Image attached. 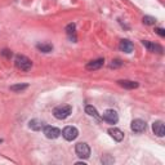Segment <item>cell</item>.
<instances>
[{
	"label": "cell",
	"instance_id": "8",
	"mask_svg": "<svg viewBox=\"0 0 165 165\" xmlns=\"http://www.w3.org/2000/svg\"><path fill=\"white\" fill-rule=\"evenodd\" d=\"M152 130L158 137H164L165 135V127L163 121H155L152 124Z\"/></svg>",
	"mask_w": 165,
	"mask_h": 165
},
{
	"label": "cell",
	"instance_id": "20",
	"mask_svg": "<svg viewBox=\"0 0 165 165\" xmlns=\"http://www.w3.org/2000/svg\"><path fill=\"white\" fill-rule=\"evenodd\" d=\"M123 63H121V61L120 60H115V61H112V63L110 65V67H112V69H115V67H119V66H121Z\"/></svg>",
	"mask_w": 165,
	"mask_h": 165
},
{
	"label": "cell",
	"instance_id": "15",
	"mask_svg": "<svg viewBox=\"0 0 165 165\" xmlns=\"http://www.w3.org/2000/svg\"><path fill=\"white\" fill-rule=\"evenodd\" d=\"M43 127H44L43 121L37 120V119H34V120H31V121H30V128H31V129H34V130H40Z\"/></svg>",
	"mask_w": 165,
	"mask_h": 165
},
{
	"label": "cell",
	"instance_id": "21",
	"mask_svg": "<svg viewBox=\"0 0 165 165\" xmlns=\"http://www.w3.org/2000/svg\"><path fill=\"white\" fill-rule=\"evenodd\" d=\"M155 31H156V32H158V34H159L160 36H163V37L165 36V30H164V28H161V27H158V28H155Z\"/></svg>",
	"mask_w": 165,
	"mask_h": 165
},
{
	"label": "cell",
	"instance_id": "22",
	"mask_svg": "<svg viewBox=\"0 0 165 165\" xmlns=\"http://www.w3.org/2000/svg\"><path fill=\"white\" fill-rule=\"evenodd\" d=\"M3 56L8 57V58H11V57H12V52L8 51V49H4V51H3Z\"/></svg>",
	"mask_w": 165,
	"mask_h": 165
},
{
	"label": "cell",
	"instance_id": "6",
	"mask_svg": "<svg viewBox=\"0 0 165 165\" xmlns=\"http://www.w3.org/2000/svg\"><path fill=\"white\" fill-rule=\"evenodd\" d=\"M44 134L46 138L49 139H56L61 135V130L58 128H54V127H51V125H46V127L44 128Z\"/></svg>",
	"mask_w": 165,
	"mask_h": 165
},
{
	"label": "cell",
	"instance_id": "17",
	"mask_svg": "<svg viewBox=\"0 0 165 165\" xmlns=\"http://www.w3.org/2000/svg\"><path fill=\"white\" fill-rule=\"evenodd\" d=\"M143 23H144V25H148V26L155 25V23H156V18H155V17H151V16H144V17H143Z\"/></svg>",
	"mask_w": 165,
	"mask_h": 165
},
{
	"label": "cell",
	"instance_id": "10",
	"mask_svg": "<svg viewBox=\"0 0 165 165\" xmlns=\"http://www.w3.org/2000/svg\"><path fill=\"white\" fill-rule=\"evenodd\" d=\"M142 44L144 45L148 49V52H156V53H163V46L159 45V44H155V43H151V41H147V40H143Z\"/></svg>",
	"mask_w": 165,
	"mask_h": 165
},
{
	"label": "cell",
	"instance_id": "9",
	"mask_svg": "<svg viewBox=\"0 0 165 165\" xmlns=\"http://www.w3.org/2000/svg\"><path fill=\"white\" fill-rule=\"evenodd\" d=\"M104 63V60L103 58H98V60H94V61H90L88 62V65H86V70H89V71H94V70H98L101 69V67L103 66Z\"/></svg>",
	"mask_w": 165,
	"mask_h": 165
},
{
	"label": "cell",
	"instance_id": "5",
	"mask_svg": "<svg viewBox=\"0 0 165 165\" xmlns=\"http://www.w3.org/2000/svg\"><path fill=\"white\" fill-rule=\"evenodd\" d=\"M62 135L67 141H74V139H76L77 135H79V130H77L75 127H66L62 130Z\"/></svg>",
	"mask_w": 165,
	"mask_h": 165
},
{
	"label": "cell",
	"instance_id": "14",
	"mask_svg": "<svg viewBox=\"0 0 165 165\" xmlns=\"http://www.w3.org/2000/svg\"><path fill=\"white\" fill-rule=\"evenodd\" d=\"M37 49L43 53H49L53 51V45L48 44V43H40V44H37Z\"/></svg>",
	"mask_w": 165,
	"mask_h": 165
},
{
	"label": "cell",
	"instance_id": "7",
	"mask_svg": "<svg viewBox=\"0 0 165 165\" xmlns=\"http://www.w3.org/2000/svg\"><path fill=\"white\" fill-rule=\"evenodd\" d=\"M146 127H147L146 121H143L141 119L133 120L132 121V125H130V128H132V130L134 133H142V132H144V130H146Z\"/></svg>",
	"mask_w": 165,
	"mask_h": 165
},
{
	"label": "cell",
	"instance_id": "3",
	"mask_svg": "<svg viewBox=\"0 0 165 165\" xmlns=\"http://www.w3.org/2000/svg\"><path fill=\"white\" fill-rule=\"evenodd\" d=\"M75 151H76V155L80 159H88L90 156V147L86 143H83V142L77 143L76 147H75Z\"/></svg>",
	"mask_w": 165,
	"mask_h": 165
},
{
	"label": "cell",
	"instance_id": "18",
	"mask_svg": "<svg viewBox=\"0 0 165 165\" xmlns=\"http://www.w3.org/2000/svg\"><path fill=\"white\" fill-rule=\"evenodd\" d=\"M27 86H28L27 84H17V85H12L11 86V90H13V92H21V90L26 89Z\"/></svg>",
	"mask_w": 165,
	"mask_h": 165
},
{
	"label": "cell",
	"instance_id": "2",
	"mask_svg": "<svg viewBox=\"0 0 165 165\" xmlns=\"http://www.w3.org/2000/svg\"><path fill=\"white\" fill-rule=\"evenodd\" d=\"M16 66H17V69L22 70V71H28V70L31 69L32 62H31L30 58H27L26 56L18 54L16 57Z\"/></svg>",
	"mask_w": 165,
	"mask_h": 165
},
{
	"label": "cell",
	"instance_id": "16",
	"mask_svg": "<svg viewBox=\"0 0 165 165\" xmlns=\"http://www.w3.org/2000/svg\"><path fill=\"white\" fill-rule=\"evenodd\" d=\"M85 112L88 114L89 116H93V118H98V111L95 110V107H93V106H86L85 107Z\"/></svg>",
	"mask_w": 165,
	"mask_h": 165
},
{
	"label": "cell",
	"instance_id": "4",
	"mask_svg": "<svg viewBox=\"0 0 165 165\" xmlns=\"http://www.w3.org/2000/svg\"><path fill=\"white\" fill-rule=\"evenodd\" d=\"M102 119L109 124H116L119 121V115L115 110H106L102 115Z\"/></svg>",
	"mask_w": 165,
	"mask_h": 165
},
{
	"label": "cell",
	"instance_id": "12",
	"mask_svg": "<svg viewBox=\"0 0 165 165\" xmlns=\"http://www.w3.org/2000/svg\"><path fill=\"white\" fill-rule=\"evenodd\" d=\"M109 134L111 135V137H112L115 141H118V142L123 141V138H124V133H123L120 129H118V128H110V129H109Z\"/></svg>",
	"mask_w": 165,
	"mask_h": 165
},
{
	"label": "cell",
	"instance_id": "1",
	"mask_svg": "<svg viewBox=\"0 0 165 165\" xmlns=\"http://www.w3.org/2000/svg\"><path fill=\"white\" fill-rule=\"evenodd\" d=\"M72 112V107L70 104H62V106H58L53 110V115L54 118L58 120H63L66 118H69Z\"/></svg>",
	"mask_w": 165,
	"mask_h": 165
},
{
	"label": "cell",
	"instance_id": "13",
	"mask_svg": "<svg viewBox=\"0 0 165 165\" xmlns=\"http://www.w3.org/2000/svg\"><path fill=\"white\" fill-rule=\"evenodd\" d=\"M118 84L120 86H123V88L125 89H135L138 88V83L137 81H130V80H119Z\"/></svg>",
	"mask_w": 165,
	"mask_h": 165
},
{
	"label": "cell",
	"instance_id": "11",
	"mask_svg": "<svg viewBox=\"0 0 165 165\" xmlns=\"http://www.w3.org/2000/svg\"><path fill=\"white\" fill-rule=\"evenodd\" d=\"M119 48H120V51L124 52V53H132L133 52V43L129 41V40H121L120 44H119Z\"/></svg>",
	"mask_w": 165,
	"mask_h": 165
},
{
	"label": "cell",
	"instance_id": "19",
	"mask_svg": "<svg viewBox=\"0 0 165 165\" xmlns=\"http://www.w3.org/2000/svg\"><path fill=\"white\" fill-rule=\"evenodd\" d=\"M66 32L69 34V36L74 35V34H75V23H70V25H67V27H66Z\"/></svg>",
	"mask_w": 165,
	"mask_h": 165
}]
</instances>
